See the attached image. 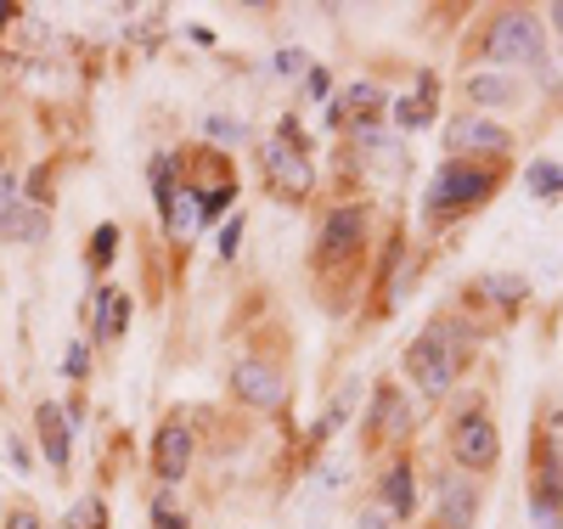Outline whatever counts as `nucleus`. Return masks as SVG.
Listing matches in <instances>:
<instances>
[{"mask_svg":"<svg viewBox=\"0 0 563 529\" xmlns=\"http://www.w3.org/2000/svg\"><path fill=\"white\" fill-rule=\"evenodd\" d=\"M485 51L495 62H524V69L547 74V40H541V17L529 12H495L485 28Z\"/></svg>","mask_w":563,"mask_h":529,"instance_id":"f257e3e1","label":"nucleus"},{"mask_svg":"<svg viewBox=\"0 0 563 529\" xmlns=\"http://www.w3.org/2000/svg\"><path fill=\"white\" fill-rule=\"evenodd\" d=\"M490 197V175L474 170V163H445L440 181L428 186V209L435 214H462V209H474Z\"/></svg>","mask_w":563,"mask_h":529,"instance_id":"f03ea898","label":"nucleus"},{"mask_svg":"<svg viewBox=\"0 0 563 529\" xmlns=\"http://www.w3.org/2000/svg\"><path fill=\"white\" fill-rule=\"evenodd\" d=\"M406 372H412L428 394H445V389H451V378H456V355H451V344H445L440 327H435V333H423V339L406 349Z\"/></svg>","mask_w":563,"mask_h":529,"instance_id":"7ed1b4c3","label":"nucleus"},{"mask_svg":"<svg viewBox=\"0 0 563 529\" xmlns=\"http://www.w3.org/2000/svg\"><path fill=\"white\" fill-rule=\"evenodd\" d=\"M451 456L462 462V468H495V456H502V440H495V422L490 417H462L456 428H451Z\"/></svg>","mask_w":563,"mask_h":529,"instance_id":"20e7f679","label":"nucleus"},{"mask_svg":"<svg viewBox=\"0 0 563 529\" xmlns=\"http://www.w3.org/2000/svg\"><path fill=\"white\" fill-rule=\"evenodd\" d=\"M152 462H158V479H163V484H175V479L186 473V462H192V428H186L181 417L158 428V445H152Z\"/></svg>","mask_w":563,"mask_h":529,"instance_id":"39448f33","label":"nucleus"},{"mask_svg":"<svg viewBox=\"0 0 563 529\" xmlns=\"http://www.w3.org/2000/svg\"><path fill=\"white\" fill-rule=\"evenodd\" d=\"M474 513H479V490L462 473H445L440 479V518H445V529H474Z\"/></svg>","mask_w":563,"mask_h":529,"instance_id":"423d86ee","label":"nucleus"},{"mask_svg":"<svg viewBox=\"0 0 563 529\" xmlns=\"http://www.w3.org/2000/svg\"><path fill=\"white\" fill-rule=\"evenodd\" d=\"M360 237H367V220H360V209H339V214H327L321 254H327V259H350V254L360 248Z\"/></svg>","mask_w":563,"mask_h":529,"instance_id":"0eeeda50","label":"nucleus"},{"mask_svg":"<svg viewBox=\"0 0 563 529\" xmlns=\"http://www.w3.org/2000/svg\"><path fill=\"white\" fill-rule=\"evenodd\" d=\"M231 383H237V394H243L248 406H277L282 401V378L271 367H259V360H237Z\"/></svg>","mask_w":563,"mask_h":529,"instance_id":"6e6552de","label":"nucleus"},{"mask_svg":"<svg viewBox=\"0 0 563 529\" xmlns=\"http://www.w3.org/2000/svg\"><path fill=\"white\" fill-rule=\"evenodd\" d=\"M445 142L462 152H507V130L495 119H462V124H451Z\"/></svg>","mask_w":563,"mask_h":529,"instance_id":"1a4fd4ad","label":"nucleus"},{"mask_svg":"<svg viewBox=\"0 0 563 529\" xmlns=\"http://www.w3.org/2000/svg\"><path fill=\"white\" fill-rule=\"evenodd\" d=\"M383 507H389L394 518H412V513H417V484H412V468H406V462L383 473Z\"/></svg>","mask_w":563,"mask_h":529,"instance_id":"9d476101","label":"nucleus"},{"mask_svg":"<svg viewBox=\"0 0 563 529\" xmlns=\"http://www.w3.org/2000/svg\"><path fill=\"white\" fill-rule=\"evenodd\" d=\"M468 96L479 108H513L518 102V85L507 79V74H474L468 79Z\"/></svg>","mask_w":563,"mask_h":529,"instance_id":"9b49d317","label":"nucleus"},{"mask_svg":"<svg viewBox=\"0 0 563 529\" xmlns=\"http://www.w3.org/2000/svg\"><path fill=\"white\" fill-rule=\"evenodd\" d=\"M265 170H271L287 192H305L310 186V163L299 152H287V147H271V158H265Z\"/></svg>","mask_w":563,"mask_h":529,"instance_id":"f8f14e48","label":"nucleus"},{"mask_svg":"<svg viewBox=\"0 0 563 529\" xmlns=\"http://www.w3.org/2000/svg\"><path fill=\"white\" fill-rule=\"evenodd\" d=\"M163 214H170V231H175V237H186V231H197V220H204V192H175Z\"/></svg>","mask_w":563,"mask_h":529,"instance_id":"ddd939ff","label":"nucleus"},{"mask_svg":"<svg viewBox=\"0 0 563 529\" xmlns=\"http://www.w3.org/2000/svg\"><path fill=\"white\" fill-rule=\"evenodd\" d=\"M40 440H46L51 462L62 468V462H69V422H62V411H57V406H40Z\"/></svg>","mask_w":563,"mask_h":529,"instance_id":"4468645a","label":"nucleus"},{"mask_svg":"<svg viewBox=\"0 0 563 529\" xmlns=\"http://www.w3.org/2000/svg\"><path fill=\"white\" fill-rule=\"evenodd\" d=\"M372 428H383V434H406L412 428V411L394 401V394H378V406H372Z\"/></svg>","mask_w":563,"mask_h":529,"instance_id":"2eb2a0df","label":"nucleus"},{"mask_svg":"<svg viewBox=\"0 0 563 529\" xmlns=\"http://www.w3.org/2000/svg\"><path fill=\"white\" fill-rule=\"evenodd\" d=\"M96 299H102V321H96V333L119 339V327H124V293H119V287H102Z\"/></svg>","mask_w":563,"mask_h":529,"instance_id":"dca6fc26","label":"nucleus"},{"mask_svg":"<svg viewBox=\"0 0 563 529\" xmlns=\"http://www.w3.org/2000/svg\"><path fill=\"white\" fill-rule=\"evenodd\" d=\"M529 192H536V197H558L563 192V170H558V163H529Z\"/></svg>","mask_w":563,"mask_h":529,"instance_id":"f3484780","label":"nucleus"},{"mask_svg":"<svg viewBox=\"0 0 563 529\" xmlns=\"http://www.w3.org/2000/svg\"><path fill=\"white\" fill-rule=\"evenodd\" d=\"M12 209H17V181L0 170V231H7V214H12Z\"/></svg>","mask_w":563,"mask_h":529,"instance_id":"a211bd4d","label":"nucleus"},{"mask_svg":"<svg viewBox=\"0 0 563 529\" xmlns=\"http://www.w3.org/2000/svg\"><path fill=\"white\" fill-rule=\"evenodd\" d=\"M485 287H490V299H518V293H524V282H518V276H490Z\"/></svg>","mask_w":563,"mask_h":529,"instance_id":"6ab92c4d","label":"nucleus"},{"mask_svg":"<svg viewBox=\"0 0 563 529\" xmlns=\"http://www.w3.org/2000/svg\"><path fill=\"white\" fill-rule=\"evenodd\" d=\"M350 108H383V90L378 85H355L350 90Z\"/></svg>","mask_w":563,"mask_h":529,"instance_id":"aec40b11","label":"nucleus"},{"mask_svg":"<svg viewBox=\"0 0 563 529\" xmlns=\"http://www.w3.org/2000/svg\"><path fill=\"white\" fill-rule=\"evenodd\" d=\"M96 518H102V507H96V502H79L69 524H74V529H96Z\"/></svg>","mask_w":563,"mask_h":529,"instance_id":"412c9836","label":"nucleus"},{"mask_svg":"<svg viewBox=\"0 0 563 529\" xmlns=\"http://www.w3.org/2000/svg\"><path fill=\"white\" fill-rule=\"evenodd\" d=\"M225 204H231V186H220V192H204V220H215Z\"/></svg>","mask_w":563,"mask_h":529,"instance_id":"4be33fe9","label":"nucleus"},{"mask_svg":"<svg viewBox=\"0 0 563 529\" xmlns=\"http://www.w3.org/2000/svg\"><path fill=\"white\" fill-rule=\"evenodd\" d=\"M209 136H215V142H243V130L225 124V119H209Z\"/></svg>","mask_w":563,"mask_h":529,"instance_id":"5701e85b","label":"nucleus"},{"mask_svg":"<svg viewBox=\"0 0 563 529\" xmlns=\"http://www.w3.org/2000/svg\"><path fill=\"white\" fill-rule=\"evenodd\" d=\"M237 237H243V220H231V225L220 231V254H237Z\"/></svg>","mask_w":563,"mask_h":529,"instance_id":"b1692460","label":"nucleus"},{"mask_svg":"<svg viewBox=\"0 0 563 529\" xmlns=\"http://www.w3.org/2000/svg\"><path fill=\"white\" fill-rule=\"evenodd\" d=\"M113 243H119V231H113V225L96 231V254H102V259H113Z\"/></svg>","mask_w":563,"mask_h":529,"instance_id":"393cba45","label":"nucleus"},{"mask_svg":"<svg viewBox=\"0 0 563 529\" xmlns=\"http://www.w3.org/2000/svg\"><path fill=\"white\" fill-rule=\"evenodd\" d=\"M299 69H305L299 51H282V57H277V74H299Z\"/></svg>","mask_w":563,"mask_h":529,"instance_id":"a878e982","label":"nucleus"},{"mask_svg":"<svg viewBox=\"0 0 563 529\" xmlns=\"http://www.w3.org/2000/svg\"><path fill=\"white\" fill-rule=\"evenodd\" d=\"M355 529H394V524H389V513H360Z\"/></svg>","mask_w":563,"mask_h":529,"instance_id":"bb28decb","label":"nucleus"},{"mask_svg":"<svg viewBox=\"0 0 563 529\" xmlns=\"http://www.w3.org/2000/svg\"><path fill=\"white\" fill-rule=\"evenodd\" d=\"M7 529H40V518H35V513H17V518H12Z\"/></svg>","mask_w":563,"mask_h":529,"instance_id":"cd10ccee","label":"nucleus"},{"mask_svg":"<svg viewBox=\"0 0 563 529\" xmlns=\"http://www.w3.org/2000/svg\"><path fill=\"white\" fill-rule=\"evenodd\" d=\"M158 529H175V513H170V507H158Z\"/></svg>","mask_w":563,"mask_h":529,"instance_id":"c85d7f7f","label":"nucleus"},{"mask_svg":"<svg viewBox=\"0 0 563 529\" xmlns=\"http://www.w3.org/2000/svg\"><path fill=\"white\" fill-rule=\"evenodd\" d=\"M547 17H552V23H558V35H563V0H558V7H552V12H547Z\"/></svg>","mask_w":563,"mask_h":529,"instance_id":"c756f323","label":"nucleus"},{"mask_svg":"<svg viewBox=\"0 0 563 529\" xmlns=\"http://www.w3.org/2000/svg\"><path fill=\"white\" fill-rule=\"evenodd\" d=\"M7 17H12V7H7V0H0V23H7Z\"/></svg>","mask_w":563,"mask_h":529,"instance_id":"7c9ffc66","label":"nucleus"}]
</instances>
